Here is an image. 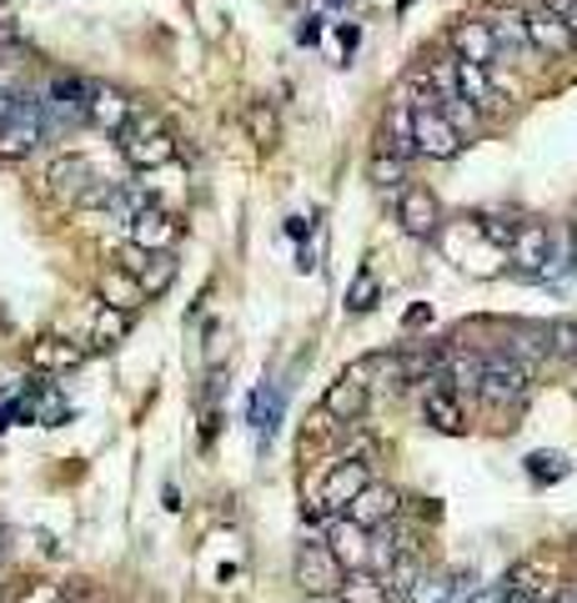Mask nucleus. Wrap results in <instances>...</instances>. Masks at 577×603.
Here are the masks:
<instances>
[{
    "label": "nucleus",
    "instance_id": "1",
    "mask_svg": "<svg viewBox=\"0 0 577 603\" xmlns=\"http://www.w3.org/2000/svg\"><path fill=\"white\" fill-rule=\"evenodd\" d=\"M86 96H91V81L55 76L51 86H45V96H35L41 101V132L66 136V132H76V126H86Z\"/></svg>",
    "mask_w": 577,
    "mask_h": 603
},
{
    "label": "nucleus",
    "instance_id": "2",
    "mask_svg": "<svg viewBox=\"0 0 577 603\" xmlns=\"http://www.w3.org/2000/svg\"><path fill=\"white\" fill-rule=\"evenodd\" d=\"M41 142V101L31 91H11V111L0 121V162H25Z\"/></svg>",
    "mask_w": 577,
    "mask_h": 603
},
{
    "label": "nucleus",
    "instance_id": "3",
    "mask_svg": "<svg viewBox=\"0 0 577 603\" xmlns=\"http://www.w3.org/2000/svg\"><path fill=\"white\" fill-rule=\"evenodd\" d=\"M120 156L136 166V171H156V166H171L176 162V142L161 132V121L156 116H141L136 111L126 126H120Z\"/></svg>",
    "mask_w": 577,
    "mask_h": 603
},
{
    "label": "nucleus",
    "instance_id": "4",
    "mask_svg": "<svg viewBox=\"0 0 577 603\" xmlns=\"http://www.w3.org/2000/svg\"><path fill=\"white\" fill-rule=\"evenodd\" d=\"M342 579H347V569H342V559L327 543H302V553H296V583H302L306 599H332L342 589Z\"/></svg>",
    "mask_w": 577,
    "mask_h": 603
},
{
    "label": "nucleus",
    "instance_id": "5",
    "mask_svg": "<svg viewBox=\"0 0 577 603\" xmlns=\"http://www.w3.org/2000/svg\"><path fill=\"white\" fill-rule=\"evenodd\" d=\"M412 152H422L427 162H452L462 152V136L437 106H412Z\"/></svg>",
    "mask_w": 577,
    "mask_h": 603
},
{
    "label": "nucleus",
    "instance_id": "6",
    "mask_svg": "<svg viewBox=\"0 0 577 603\" xmlns=\"http://www.w3.org/2000/svg\"><path fill=\"white\" fill-rule=\"evenodd\" d=\"M367 462H357V458H337L332 462V472H327V482H322V493H316V503H312V513H347V503L367 488Z\"/></svg>",
    "mask_w": 577,
    "mask_h": 603
},
{
    "label": "nucleus",
    "instance_id": "7",
    "mask_svg": "<svg viewBox=\"0 0 577 603\" xmlns=\"http://www.w3.org/2000/svg\"><path fill=\"white\" fill-rule=\"evenodd\" d=\"M527 383H533V373H527L523 362L492 357L487 367H482V387H478V393L487 397L492 407H517L527 397Z\"/></svg>",
    "mask_w": 577,
    "mask_h": 603
},
{
    "label": "nucleus",
    "instance_id": "8",
    "mask_svg": "<svg viewBox=\"0 0 577 603\" xmlns=\"http://www.w3.org/2000/svg\"><path fill=\"white\" fill-rule=\"evenodd\" d=\"M397 508H402V493H397V488H387V482H367V488H361V493L347 503V518L371 533V528L392 523Z\"/></svg>",
    "mask_w": 577,
    "mask_h": 603
},
{
    "label": "nucleus",
    "instance_id": "9",
    "mask_svg": "<svg viewBox=\"0 0 577 603\" xmlns=\"http://www.w3.org/2000/svg\"><path fill=\"white\" fill-rule=\"evenodd\" d=\"M132 116H136V101L126 96V91L91 81V96H86V121H91V126H101V132L120 136V126H126Z\"/></svg>",
    "mask_w": 577,
    "mask_h": 603
},
{
    "label": "nucleus",
    "instance_id": "10",
    "mask_svg": "<svg viewBox=\"0 0 577 603\" xmlns=\"http://www.w3.org/2000/svg\"><path fill=\"white\" fill-rule=\"evenodd\" d=\"M397 221H402L407 237L427 241V237H437V227H442V207H437V197L427 187H407L402 197H397Z\"/></svg>",
    "mask_w": 577,
    "mask_h": 603
},
{
    "label": "nucleus",
    "instance_id": "11",
    "mask_svg": "<svg viewBox=\"0 0 577 603\" xmlns=\"http://www.w3.org/2000/svg\"><path fill=\"white\" fill-rule=\"evenodd\" d=\"M91 181H96V166L86 162V156H55L51 166H45V187H51V197H61V201H71V207H76L81 201V191L91 187Z\"/></svg>",
    "mask_w": 577,
    "mask_h": 603
},
{
    "label": "nucleus",
    "instance_id": "12",
    "mask_svg": "<svg viewBox=\"0 0 577 603\" xmlns=\"http://www.w3.org/2000/svg\"><path fill=\"white\" fill-rule=\"evenodd\" d=\"M126 231H132V247H141V252H171L176 241H181V221L161 207H146Z\"/></svg>",
    "mask_w": 577,
    "mask_h": 603
},
{
    "label": "nucleus",
    "instance_id": "13",
    "mask_svg": "<svg viewBox=\"0 0 577 603\" xmlns=\"http://www.w3.org/2000/svg\"><path fill=\"white\" fill-rule=\"evenodd\" d=\"M507 252H512V262L523 267L527 277H537V272H543V267H547V257H553V237H547V227H543V221H523V227L512 231Z\"/></svg>",
    "mask_w": 577,
    "mask_h": 603
},
{
    "label": "nucleus",
    "instance_id": "14",
    "mask_svg": "<svg viewBox=\"0 0 577 603\" xmlns=\"http://www.w3.org/2000/svg\"><path fill=\"white\" fill-rule=\"evenodd\" d=\"M322 413L337 417V423H357V417L367 413V383L357 377V367H347V373H342L337 383L327 387V397H322Z\"/></svg>",
    "mask_w": 577,
    "mask_h": 603
},
{
    "label": "nucleus",
    "instance_id": "15",
    "mask_svg": "<svg viewBox=\"0 0 577 603\" xmlns=\"http://www.w3.org/2000/svg\"><path fill=\"white\" fill-rule=\"evenodd\" d=\"M523 25H527V45H533V51H547V55H573L577 51V35L567 31L547 6L533 15H523Z\"/></svg>",
    "mask_w": 577,
    "mask_h": 603
},
{
    "label": "nucleus",
    "instance_id": "16",
    "mask_svg": "<svg viewBox=\"0 0 577 603\" xmlns=\"http://www.w3.org/2000/svg\"><path fill=\"white\" fill-rule=\"evenodd\" d=\"M452 51H458V61H472V66H487L497 61V41H492L487 21H458L452 25Z\"/></svg>",
    "mask_w": 577,
    "mask_h": 603
},
{
    "label": "nucleus",
    "instance_id": "17",
    "mask_svg": "<svg viewBox=\"0 0 577 603\" xmlns=\"http://www.w3.org/2000/svg\"><path fill=\"white\" fill-rule=\"evenodd\" d=\"M81 362H86V347L66 337H35L31 342V367L35 373H76Z\"/></svg>",
    "mask_w": 577,
    "mask_h": 603
},
{
    "label": "nucleus",
    "instance_id": "18",
    "mask_svg": "<svg viewBox=\"0 0 577 603\" xmlns=\"http://www.w3.org/2000/svg\"><path fill=\"white\" fill-rule=\"evenodd\" d=\"M507 593H517V599H527V603H553L557 583H553V573H547L537 559H523V563H512Z\"/></svg>",
    "mask_w": 577,
    "mask_h": 603
},
{
    "label": "nucleus",
    "instance_id": "19",
    "mask_svg": "<svg viewBox=\"0 0 577 603\" xmlns=\"http://www.w3.org/2000/svg\"><path fill=\"white\" fill-rule=\"evenodd\" d=\"M146 207H156V201H151V191H146L141 181H111L106 201H101V211H106L111 221H126V227H132Z\"/></svg>",
    "mask_w": 577,
    "mask_h": 603
},
{
    "label": "nucleus",
    "instance_id": "20",
    "mask_svg": "<svg viewBox=\"0 0 577 603\" xmlns=\"http://www.w3.org/2000/svg\"><path fill=\"white\" fill-rule=\"evenodd\" d=\"M458 96L472 101L478 111L497 106V86H492V71L487 66H472V61H458Z\"/></svg>",
    "mask_w": 577,
    "mask_h": 603
},
{
    "label": "nucleus",
    "instance_id": "21",
    "mask_svg": "<svg viewBox=\"0 0 577 603\" xmlns=\"http://www.w3.org/2000/svg\"><path fill=\"white\" fill-rule=\"evenodd\" d=\"M101 302H106V308H116V312H136L146 297H141V282H136L132 272L111 267V272L101 277Z\"/></svg>",
    "mask_w": 577,
    "mask_h": 603
},
{
    "label": "nucleus",
    "instance_id": "22",
    "mask_svg": "<svg viewBox=\"0 0 577 603\" xmlns=\"http://www.w3.org/2000/svg\"><path fill=\"white\" fill-rule=\"evenodd\" d=\"M422 417L432 423L437 433H462L468 423H462V407H458V397L447 393V387H432V393L422 397Z\"/></svg>",
    "mask_w": 577,
    "mask_h": 603
},
{
    "label": "nucleus",
    "instance_id": "23",
    "mask_svg": "<svg viewBox=\"0 0 577 603\" xmlns=\"http://www.w3.org/2000/svg\"><path fill=\"white\" fill-rule=\"evenodd\" d=\"M327 538H332L327 549L337 553V559H347V563H367V549H371V543H367V528H357L352 518H337Z\"/></svg>",
    "mask_w": 577,
    "mask_h": 603
},
{
    "label": "nucleus",
    "instance_id": "24",
    "mask_svg": "<svg viewBox=\"0 0 577 603\" xmlns=\"http://www.w3.org/2000/svg\"><path fill=\"white\" fill-rule=\"evenodd\" d=\"M126 332H132V312H116V308H106V302H101L96 322H91V347L111 352L116 342H126Z\"/></svg>",
    "mask_w": 577,
    "mask_h": 603
},
{
    "label": "nucleus",
    "instance_id": "25",
    "mask_svg": "<svg viewBox=\"0 0 577 603\" xmlns=\"http://www.w3.org/2000/svg\"><path fill=\"white\" fill-rule=\"evenodd\" d=\"M136 282H141V297H161L166 287L176 282V257L171 252H151L146 257V267L136 272Z\"/></svg>",
    "mask_w": 577,
    "mask_h": 603
},
{
    "label": "nucleus",
    "instance_id": "26",
    "mask_svg": "<svg viewBox=\"0 0 577 603\" xmlns=\"http://www.w3.org/2000/svg\"><path fill=\"white\" fill-rule=\"evenodd\" d=\"M487 31H492V41H497V51H527V25H523V15L517 11L492 15Z\"/></svg>",
    "mask_w": 577,
    "mask_h": 603
},
{
    "label": "nucleus",
    "instance_id": "27",
    "mask_svg": "<svg viewBox=\"0 0 577 603\" xmlns=\"http://www.w3.org/2000/svg\"><path fill=\"white\" fill-rule=\"evenodd\" d=\"M276 417H282V397L272 387H256V397H251V428H256V438H272Z\"/></svg>",
    "mask_w": 577,
    "mask_h": 603
},
{
    "label": "nucleus",
    "instance_id": "28",
    "mask_svg": "<svg viewBox=\"0 0 577 603\" xmlns=\"http://www.w3.org/2000/svg\"><path fill=\"white\" fill-rule=\"evenodd\" d=\"M337 599L342 603H387V589H381V579H371V573H347Z\"/></svg>",
    "mask_w": 577,
    "mask_h": 603
},
{
    "label": "nucleus",
    "instance_id": "29",
    "mask_svg": "<svg viewBox=\"0 0 577 603\" xmlns=\"http://www.w3.org/2000/svg\"><path fill=\"white\" fill-rule=\"evenodd\" d=\"M246 132L256 146H276V111L266 101H251L246 106Z\"/></svg>",
    "mask_w": 577,
    "mask_h": 603
},
{
    "label": "nucleus",
    "instance_id": "30",
    "mask_svg": "<svg viewBox=\"0 0 577 603\" xmlns=\"http://www.w3.org/2000/svg\"><path fill=\"white\" fill-rule=\"evenodd\" d=\"M482 367H487V357L468 352V357H452L447 377H452V387H458V393H478V387H482Z\"/></svg>",
    "mask_w": 577,
    "mask_h": 603
},
{
    "label": "nucleus",
    "instance_id": "31",
    "mask_svg": "<svg viewBox=\"0 0 577 603\" xmlns=\"http://www.w3.org/2000/svg\"><path fill=\"white\" fill-rule=\"evenodd\" d=\"M381 573H387V583H381V589H387V593H402V599H407V589H412V583H417V573H422V563H417L412 553H397V559L387 563V569H381Z\"/></svg>",
    "mask_w": 577,
    "mask_h": 603
},
{
    "label": "nucleus",
    "instance_id": "32",
    "mask_svg": "<svg viewBox=\"0 0 577 603\" xmlns=\"http://www.w3.org/2000/svg\"><path fill=\"white\" fill-rule=\"evenodd\" d=\"M407 603H458V593H452V583H447V579L417 573V583L407 589Z\"/></svg>",
    "mask_w": 577,
    "mask_h": 603
},
{
    "label": "nucleus",
    "instance_id": "33",
    "mask_svg": "<svg viewBox=\"0 0 577 603\" xmlns=\"http://www.w3.org/2000/svg\"><path fill=\"white\" fill-rule=\"evenodd\" d=\"M543 347L553 352V357H577V322L573 318H557V322H547V332H543Z\"/></svg>",
    "mask_w": 577,
    "mask_h": 603
},
{
    "label": "nucleus",
    "instance_id": "34",
    "mask_svg": "<svg viewBox=\"0 0 577 603\" xmlns=\"http://www.w3.org/2000/svg\"><path fill=\"white\" fill-rule=\"evenodd\" d=\"M427 86H432L437 106H442V101H452V96H458V55H452V61H437V66L427 71Z\"/></svg>",
    "mask_w": 577,
    "mask_h": 603
},
{
    "label": "nucleus",
    "instance_id": "35",
    "mask_svg": "<svg viewBox=\"0 0 577 603\" xmlns=\"http://www.w3.org/2000/svg\"><path fill=\"white\" fill-rule=\"evenodd\" d=\"M371 181H377L381 191H402L407 162H402V156H377V162H371Z\"/></svg>",
    "mask_w": 577,
    "mask_h": 603
},
{
    "label": "nucleus",
    "instance_id": "36",
    "mask_svg": "<svg viewBox=\"0 0 577 603\" xmlns=\"http://www.w3.org/2000/svg\"><path fill=\"white\" fill-rule=\"evenodd\" d=\"M377 297H381L377 277L357 272V282H352V292H347V312H371V308H377Z\"/></svg>",
    "mask_w": 577,
    "mask_h": 603
},
{
    "label": "nucleus",
    "instance_id": "37",
    "mask_svg": "<svg viewBox=\"0 0 577 603\" xmlns=\"http://www.w3.org/2000/svg\"><path fill=\"white\" fill-rule=\"evenodd\" d=\"M527 472H533V478L557 482V478H567V462L557 458V453H533V458H527Z\"/></svg>",
    "mask_w": 577,
    "mask_h": 603
},
{
    "label": "nucleus",
    "instance_id": "38",
    "mask_svg": "<svg viewBox=\"0 0 577 603\" xmlns=\"http://www.w3.org/2000/svg\"><path fill=\"white\" fill-rule=\"evenodd\" d=\"M547 11H553V15H557V21H563V25H567V31H573V35H577V0H547Z\"/></svg>",
    "mask_w": 577,
    "mask_h": 603
},
{
    "label": "nucleus",
    "instance_id": "39",
    "mask_svg": "<svg viewBox=\"0 0 577 603\" xmlns=\"http://www.w3.org/2000/svg\"><path fill=\"white\" fill-rule=\"evenodd\" d=\"M462 603H507V589H478V593H468Z\"/></svg>",
    "mask_w": 577,
    "mask_h": 603
},
{
    "label": "nucleus",
    "instance_id": "40",
    "mask_svg": "<svg viewBox=\"0 0 577 603\" xmlns=\"http://www.w3.org/2000/svg\"><path fill=\"white\" fill-rule=\"evenodd\" d=\"M316 35H322V25H316V15H312V21H302V25H296V41H302V45H316Z\"/></svg>",
    "mask_w": 577,
    "mask_h": 603
},
{
    "label": "nucleus",
    "instance_id": "41",
    "mask_svg": "<svg viewBox=\"0 0 577 603\" xmlns=\"http://www.w3.org/2000/svg\"><path fill=\"white\" fill-rule=\"evenodd\" d=\"M422 322H432V308H412V312H407V328H422Z\"/></svg>",
    "mask_w": 577,
    "mask_h": 603
},
{
    "label": "nucleus",
    "instance_id": "42",
    "mask_svg": "<svg viewBox=\"0 0 577 603\" xmlns=\"http://www.w3.org/2000/svg\"><path fill=\"white\" fill-rule=\"evenodd\" d=\"M15 61H21V51H15V45H6V41H0V66H15Z\"/></svg>",
    "mask_w": 577,
    "mask_h": 603
},
{
    "label": "nucleus",
    "instance_id": "43",
    "mask_svg": "<svg viewBox=\"0 0 577 603\" xmlns=\"http://www.w3.org/2000/svg\"><path fill=\"white\" fill-rule=\"evenodd\" d=\"M6 549H11V533H6V528H0V559H6Z\"/></svg>",
    "mask_w": 577,
    "mask_h": 603
},
{
    "label": "nucleus",
    "instance_id": "44",
    "mask_svg": "<svg viewBox=\"0 0 577 603\" xmlns=\"http://www.w3.org/2000/svg\"><path fill=\"white\" fill-rule=\"evenodd\" d=\"M573 262H577V221H573Z\"/></svg>",
    "mask_w": 577,
    "mask_h": 603
},
{
    "label": "nucleus",
    "instance_id": "45",
    "mask_svg": "<svg viewBox=\"0 0 577 603\" xmlns=\"http://www.w3.org/2000/svg\"><path fill=\"white\" fill-rule=\"evenodd\" d=\"M507 603H527V599H517V593H507Z\"/></svg>",
    "mask_w": 577,
    "mask_h": 603
},
{
    "label": "nucleus",
    "instance_id": "46",
    "mask_svg": "<svg viewBox=\"0 0 577 603\" xmlns=\"http://www.w3.org/2000/svg\"><path fill=\"white\" fill-rule=\"evenodd\" d=\"M0 603H6V583H0Z\"/></svg>",
    "mask_w": 577,
    "mask_h": 603
},
{
    "label": "nucleus",
    "instance_id": "47",
    "mask_svg": "<svg viewBox=\"0 0 577 603\" xmlns=\"http://www.w3.org/2000/svg\"><path fill=\"white\" fill-rule=\"evenodd\" d=\"M327 6H342V0H327Z\"/></svg>",
    "mask_w": 577,
    "mask_h": 603
}]
</instances>
